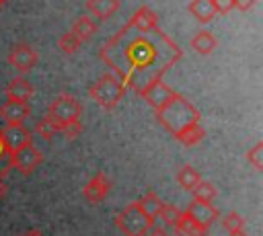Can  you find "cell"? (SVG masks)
Returning <instances> with one entry per match:
<instances>
[{
    "mask_svg": "<svg viewBox=\"0 0 263 236\" xmlns=\"http://www.w3.org/2000/svg\"><path fill=\"white\" fill-rule=\"evenodd\" d=\"M123 57L127 62V70L121 72V78L119 80L123 82V86H127L132 74L146 72L148 68H152L158 62L160 51H158L156 43H152V41H148V37L140 35V37L123 43Z\"/></svg>",
    "mask_w": 263,
    "mask_h": 236,
    "instance_id": "6da1fadb",
    "label": "cell"
},
{
    "mask_svg": "<svg viewBox=\"0 0 263 236\" xmlns=\"http://www.w3.org/2000/svg\"><path fill=\"white\" fill-rule=\"evenodd\" d=\"M154 113H156V119L160 121V125L166 131H171L173 135L179 133L183 127H187L191 123H199V111L185 96H181L179 92L164 107H160Z\"/></svg>",
    "mask_w": 263,
    "mask_h": 236,
    "instance_id": "7a4b0ae2",
    "label": "cell"
},
{
    "mask_svg": "<svg viewBox=\"0 0 263 236\" xmlns=\"http://www.w3.org/2000/svg\"><path fill=\"white\" fill-rule=\"evenodd\" d=\"M125 86L123 82L115 76V74H103L101 78H97L90 88H88V94L90 99L105 111H111L115 109V105L125 96Z\"/></svg>",
    "mask_w": 263,
    "mask_h": 236,
    "instance_id": "3957f363",
    "label": "cell"
},
{
    "mask_svg": "<svg viewBox=\"0 0 263 236\" xmlns=\"http://www.w3.org/2000/svg\"><path fill=\"white\" fill-rule=\"evenodd\" d=\"M115 226L125 234V236H146L150 232V228H154V222L150 218H146L138 205L132 201L129 205H125L117 215H115Z\"/></svg>",
    "mask_w": 263,
    "mask_h": 236,
    "instance_id": "277c9868",
    "label": "cell"
},
{
    "mask_svg": "<svg viewBox=\"0 0 263 236\" xmlns=\"http://www.w3.org/2000/svg\"><path fill=\"white\" fill-rule=\"evenodd\" d=\"M49 119H53L60 129L66 125V123H72V121H80V115H82V105L78 103L76 96L72 94H58L53 99V103L47 107V113H45Z\"/></svg>",
    "mask_w": 263,
    "mask_h": 236,
    "instance_id": "5b68a950",
    "label": "cell"
},
{
    "mask_svg": "<svg viewBox=\"0 0 263 236\" xmlns=\"http://www.w3.org/2000/svg\"><path fill=\"white\" fill-rule=\"evenodd\" d=\"M138 94L154 109V111H158L160 107H164L177 92L158 76V78H152V80H148L144 86H140L138 88Z\"/></svg>",
    "mask_w": 263,
    "mask_h": 236,
    "instance_id": "8992f818",
    "label": "cell"
},
{
    "mask_svg": "<svg viewBox=\"0 0 263 236\" xmlns=\"http://www.w3.org/2000/svg\"><path fill=\"white\" fill-rule=\"evenodd\" d=\"M0 140H2V148L4 154L12 156L14 152H18L21 148H25L27 144H31V131L25 125H14L8 123L0 129Z\"/></svg>",
    "mask_w": 263,
    "mask_h": 236,
    "instance_id": "52a82bcc",
    "label": "cell"
},
{
    "mask_svg": "<svg viewBox=\"0 0 263 236\" xmlns=\"http://www.w3.org/2000/svg\"><path fill=\"white\" fill-rule=\"evenodd\" d=\"M41 162H43V154L33 144H27L25 148H21L10 156V168L18 170L21 174H31L35 168L41 166Z\"/></svg>",
    "mask_w": 263,
    "mask_h": 236,
    "instance_id": "ba28073f",
    "label": "cell"
},
{
    "mask_svg": "<svg viewBox=\"0 0 263 236\" xmlns=\"http://www.w3.org/2000/svg\"><path fill=\"white\" fill-rule=\"evenodd\" d=\"M37 62H39V53L29 43H14L8 51V64L23 74L31 72L37 66Z\"/></svg>",
    "mask_w": 263,
    "mask_h": 236,
    "instance_id": "9c48e42d",
    "label": "cell"
},
{
    "mask_svg": "<svg viewBox=\"0 0 263 236\" xmlns=\"http://www.w3.org/2000/svg\"><path fill=\"white\" fill-rule=\"evenodd\" d=\"M127 27L134 29V31H138L140 35L156 33V31H158V16H156V12L150 10L148 6H140V8L132 14Z\"/></svg>",
    "mask_w": 263,
    "mask_h": 236,
    "instance_id": "30bf717a",
    "label": "cell"
},
{
    "mask_svg": "<svg viewBox=\"0 0 263 236\" xmlns=\"http://www.w3.org/2000/svg\"><path fill=\"white\" fill-rule=\"evenodd\" d=\"M111 191V179L105 172L95 174L84 187H82V195L90 201V203H101Z\"/></svg>",
    "mask_w": 263,
    "mask_h": 236,
    "instance_id": "8fae6325",
    "label": "cell"
},
{
    "mask_svg": "<svg viewBox=\"0 0 263 236\" xmlns=\"http://www.w3.org/2000/svg\"><path fill=\"white\" fill-rule=\"evenodd\" d=\"M29 115H31L29 103H21V101H10V99H6V101L0 105V117H2L6 123L23 125Z\"/></svg>",
    "mask_w": 263,
    "mask_h": 236,
    "instance_id": "7c38bea8",
    "label": "cell"
},
{
    "mask_svg": "<svg viewBox=\"0 0 263 236\" xmlns=\"http://www.w3.org/2000/svg\"><path fill=\"white\" fill-rule=\"evenodd\" d=\"M187 215H191L197 224H201L205 230H210V226L220 218L218 209L212 205V203H201V201H191L185 209Z\"/></svg>",
    "mask_w": 263,
    "mask_h": 236,
    "instance_id": "4fadbf2b",
    "label": "cell"
},
{
    "mask_svg": "<svg viewBox=\"0 0 263 236\" xmlns=\"http://www.w3.org/2000/svg\"><path fill=\"white\" fill-rule=\"evenodd\" d=\"M4 94H6V99H10V101L29 103V101L33 99V94H35V86H33L27 78L16 76V78H12V80L6 84Z\"/></svg>",
    "mask_w": 263,
    "mask_h": 236,
    "instance_id": "5bb4252c",
    "label": "cell"
},
{
    "mask_svg": "<svg viewBox=\"0 0 263 236\" xmlns=\"http://www.w3.org/2000/svg\"><path fill=\"white\" fill-rule=\"evenodd\" d=\"M88 16L95 21H107L119 10V0H86Z\"/></svg>",
    "mask_w": 263,
    "mask_h": 236,
    "instance_id": "9a60e30c",
    "label": "cell"
},
{
    "mask_svg": "<svg viewBox=\"0 0 263 236\" xmlns=\"http://www.w3.org/2000/svg\"><path fill=\"white\" fill-rule=\"evenodd\" d=\"M173 232H175V236H205V234H208V230H205L201 224H197L191 215H187L185 211H183L181 218L175 222Z\"/></svg>",
    "mask_w": 263,
    "mask_h": 236,
    "instance_id": "2e32d148",
    "label": "cell"
},
{
    "mask_svg": "<svg viewBox=\"0 0 263 236\" xmlns=\"http://www.w3.org/2000/svg\"><path fill=\"white\" fill-rule=\"evenodd\" d=\"M70 33H72L80 43H84V41H88V39L97 33V21L90 18L88 14H80V16L72 23Z\"/></svg>",
    "mask_w": 263,
    "mask_h": 236,
    "instance_id": "e0dca14e",
    "label": "cell"
},
{
    "mask_svg": "<svg viewBox=\"0 0 263 236\" xmlns=\"http://www.w3.org/2000/svg\"><path fill=\"white\" fill-rule=\"evenodd\" d=\"M189 43H191V49L197 51V53H201V55H210V53L218 47V39H216L210 31H205V29L197 31V33L191 37Z\"/></svg>",
    "mask_w": 263,
    "mask_h": 236,
    "instance_id": "ac0fdd59",
    "label": "cell"
},
{
    "mask_svg": "<svg viewBox=\"0 0 263 236\" xmlns=\"http://www.w3.org/2000/svg\"><path fill=\"white\" fill-rule=\"evenodd\" d=\"M134 203H136L138 209H140L146 218H150L152 222H156V218H158V213H160V209H162V205H164L156 193H146V195H142L140 199H136Z\"/></svg>",
    "mask_w": 263,
    "mask_h": 236,
    "instance_id": "d6986e66",
    "label": "cell"
},
{
    "mask_svg": "<svg viewBox=\"0 0 263 236\" xmlns=\"http://www.w3.org/2000/svg\"><path fill=\"white\" fill-rule=\"evenodd\" d=\"M189 14L199 21V23H210L216 16V8H214V0H191L187 6Z\"/></svg>",
    "mask_w": 263,
    "mask_h": 236,
    "instance_id": "ffe728a7",
    "label": "cell"
},
{
    "mask_svg": "<svg viewBox=\"0 0 263 236\" xmlns=\"http://www.w3.org/2000/svg\"><path fill=\"white\" fill-rule=\"evenodd\" d=\"M175 140H179L183 146H195V144H199L203 137H205V129H203V125L201 123H191V125H187V127H183L179 133H175L173 135Z\"/></svg>",
    "mask_w": 263,
    "mask_h": 236,
    "instance_id": "44dd1931",
    "label": "cell"
},
{
    "mask_svg": "<svg viewBox=\"0 0 263 236\" xmlns=\"http://www.w3.org/2000/svg\"><path fill=\"white\" fill-rule=\"evenodd\" d=\"M220 224L222 228L228 232V236H240L245 234V218L236 211H228L220 218Z\"/></svg>",
    "mask_w": 263,
    "mask_h": 236,
    "instance_id": "7402d4cb",
    "label": "cell"
},
{
    "mask_svg": "<svg viewBox=\"0 0 263 236\" xmlns=\"http://www.w3.org/2000/svg\"><path fill=\"white\" fill-rule=\"evenodd\" d=\"M201 181H203V179H201V174H199L193 166H189V164L181 166V168H179V172H177V183H179L183 189H187V191H193Z\"/></svg>",
    "mask_w": 263,
    "mask_h": 236,
    "instance_id": "603a6c76",
    "label": "cell"
},
{
    "mask_svg": "<svg viewBox=\"0 0 263 236\" xmlns=\"http://www.w3.org/2000/svg\"><path fill=\"white\" fill-rule=\"evenodd\" d=\"M35 133L41 135L43 140H51L53 135L60 133V125H58L53 119H49L47 115H43V117L35 123Z\"/></svg>",
    "mask_w": 263,
    "mask_h": 236,
    "instance_id": "cb8c5ba5",
    "label": "cell"
},
{
    "mask_svg": "<svg viewBox=\"0 0 263 236\" xmlns=\"http://www.w3.org/2000/svg\"><path fill=\"white\" fill-rule=\"evenodd\" d=\"M191 195H193V201H201V203H212L214 199H216V195H218V191H216V187L212 185V183H208V181H201L193 191H191Z\"/></svg>",
    "mask_w": 263,
    "mask_h": 236,
    "instance_id": "d4e9b609",
    "label": "cell"
},
{
    "mask_svg": "<svg viewBox=\"0 0 263 236\" xmlns=\"http://www.w3.org/2000/svg\"><path fill=\"white\" fill-rule=\"evenodd\" d=\"M82 43L68 31V33H64V35H60V39H58V47H60V51L62 53H66V55H72V53H76L78 51V47H80Z\"/></svg>",
    "mask_w": 263,
    "mask_h": 236,
    "instance_id": "484cf974",
    "label": "cell"
},
{
    "mask_svg": "<svg viewBox=\"0 0 263 236\" xmlns=\"http://www.w3.org/2000/svg\"><path fill=\"white\" fill-rule=\"evenodd\" d=\"M181 209L179 207H175V205H171V203H164L162 205V209H160V213H158V218L162 220V224H166V226H175V222L181 218Z\"/></svg>",
    "mask_w": 263,
    "mask_h": 236,
    "instance_id": "4316f807",
    "label": "cell"
},
{
    "mask_svg": "<svg viewBox=\"0 0 263 236\" xmlns=\"http://www.w3.org/2000/svg\"><path fill=\"white\" fill-rule=\"evenodd\" d=\"M247 160L253 164L255 170H263V142H257V144L247 152Z\"/></svg>",
    "mask_w": 263,
    "mask_h": 236,
    "instance_id": "83f0119b",
    "label": "cell"
},
{
    "mask_svg": "<svg viewBox=\"0 0 263 236\" xmlns=\"http://www.w3.org/2000/svg\"><path fill=\"white\" fill-rule=\"evenodd\" d=\"M80 131H82V123H80V121H72V123H66V125L60 129V133H62L66 140H76V137L80 135Z\"/></svg>",
    "mask_w": 263,
    "mask_h": 236,
    "instance_id": "f1b7e54d",
    "label": "cell"
},
{
    "mask_svg": "<svg viewBox=\"0 0 263 236\" xmlns=\"http://www.w3.org/2000/svg\"><path fill=\"white\" fill-rule=\"evenodd\" d=\"M216 14H228L234 10V0H214Z\"/></svg>",
    "mask_w": 263,
    "mask_h": 236,
    "instance_id": "f546056e",
    "label": "cell"
},
{
    "mask_svg": "<svg viewBox=\"0 0 263 236\" xmlns=\"http://www.w3.org/2000/svg\"><path fill=\"white\" fill-rule=\"evenodd\" d=\"M255 2H257V0H234V8H238V10H245V12H247Z\"/></svg>",
    "mask_w": 263,
    "mask_h": 236,
    "instance_id": "4dcf8cb0",
    "label": "cell"
},
{
    "mask_svg": "<svg viewBox=\"0 0 263 236\" xmlns=\"http://www.w3.org/2000/svg\"><path fill=\"white\" fill-rule=\"evenodd\" d=\"M146 236H171V232H166L164 228H150V232Z\"/></svg>",
    "mask_w": 263,
    "mask_h": 236,
    "instance_id": "1f68e13d",
    "label": "cell"
},
{
    "mask_svg": "<svg viewBox=\"0 0 263 236\" xmlns=\"http://www.w3.org/2000/svg\"><path fill=\"white\" fill-rule=\"evenodd\" d=\"M6 191H8V189H6V183H4V179L0 176V199H4V195H6Z\"/></svg>",
    "mask_w": 263,
    "mask_h": 236,
    "instance_id": "d6a6232c",
    "label": "cell"
},
{
    "mask_svg": "<svg viewBox=\"0 0 263 236\" xmlns=\"http://www.w3.org/2000/svg\"><path fill=\"white\" fill-rule=\"evenodd\" d=\"M23 236H43V234H41L39 230H29V232H25Z\"/></svg>",
    "mask_w": 263,
    "mask_h": 236,
    "instance_id": "836d02e7",
    "label": "cell"
},
{
    "mask_svg": "<svg viewBox=\"0 0 263 236\" xmlns=\"http://www.w3.org/2000/svg\"><path fill=\"white\" fill-rule=\"evenodd\" d=\"M4 154V148H2V140H0V156Z\"/></svg>",
    "mask_w": 263,
    "mask_h": 236,
    "instance_id": "e575fe53",
    "label": "cell"
},
{
    "mask_svg": "<svg viewBox=\"0 0 263 236\" xmlns=\"http://www.w3.org/2000/svg\"><path fill=\"white\" fill-rule=\"evenodd\" d=\"M6 2H8V0H0V6H4V4H6Z\"/></svg>",
    "mask_w": 263,
    "mask_h": 236,
    "instance_id": "d590c367",
    "label": "cell"
},
{
    "mask_svg": "<svg viewBox=\"0 0 263 236\" xmlns=\"http://www.w3.org/2000/svg\"><path fill=\"white\" fill-rule=\"evenodd\" d=\"M240 236H247V234H240Z\"/></svg>",
    "mask_w": 263,
    "mask_h": 236,
    "instance_id": "8d00e7d4",
    "label": "cell"
},
{
    "mask_svg": "<svg viewBox=\"0 0 263 236\" xmlns=\"http://www.w3.org/2000/svg\"><path fill=\"white\" fill-rule=\"evenodd\" d=\"M21 236H23V234H21Z\"/></svg>",
    "mask_w": 263,
    "mask_h": 236,
    "instance_id": "74e56055",
    "label": "cell"
}]
</instances>
